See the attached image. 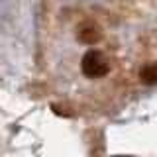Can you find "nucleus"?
<instances>
[{"mask_svg":"<svg viewBox=\"0 0 157 157\" xmlns=\"http://www.w3.org/2000/svg\"><path fill=\"white\" fill-rule=\"evenodd\" d=\"M81 69L88 78H98V77L108 75L110 63H108V59L104 57V53L96 51V49H90V51H86L85 57H82Z\"/></svg>","mask_w":157,"mask_h":157,"instance_id":"obj_1","label":"nucleus"},{"mask_svg":"<svg viewBox=\"0 0 157 157\" xmlns=\"http://www.w3.org/2000/svg\"><path fill=\"white\" fill-rule=\"evenodd\" d=\"M140 78L145 85H157V65L155 63H147V65L141 67Z\"/></svg>","mask_w":157,"mask_h":157,"instance_id":"obj_3","label":"nucleus"},{"mask_svg":"<svg viewBox=\"0 0 157 157\" xmlns=\"http://www.w3.org/2000/svg\"><path fill=\"white\" fill-rule=\"evenodd\" d=\"M100 37H102V32L94 24H85V26L78 29V39L82 43H86V45H94Z\"/></svg>","mask_w":157,"mask_h":157,"instance_id":"obj_2","label":"nucleus"}]
</instances>
